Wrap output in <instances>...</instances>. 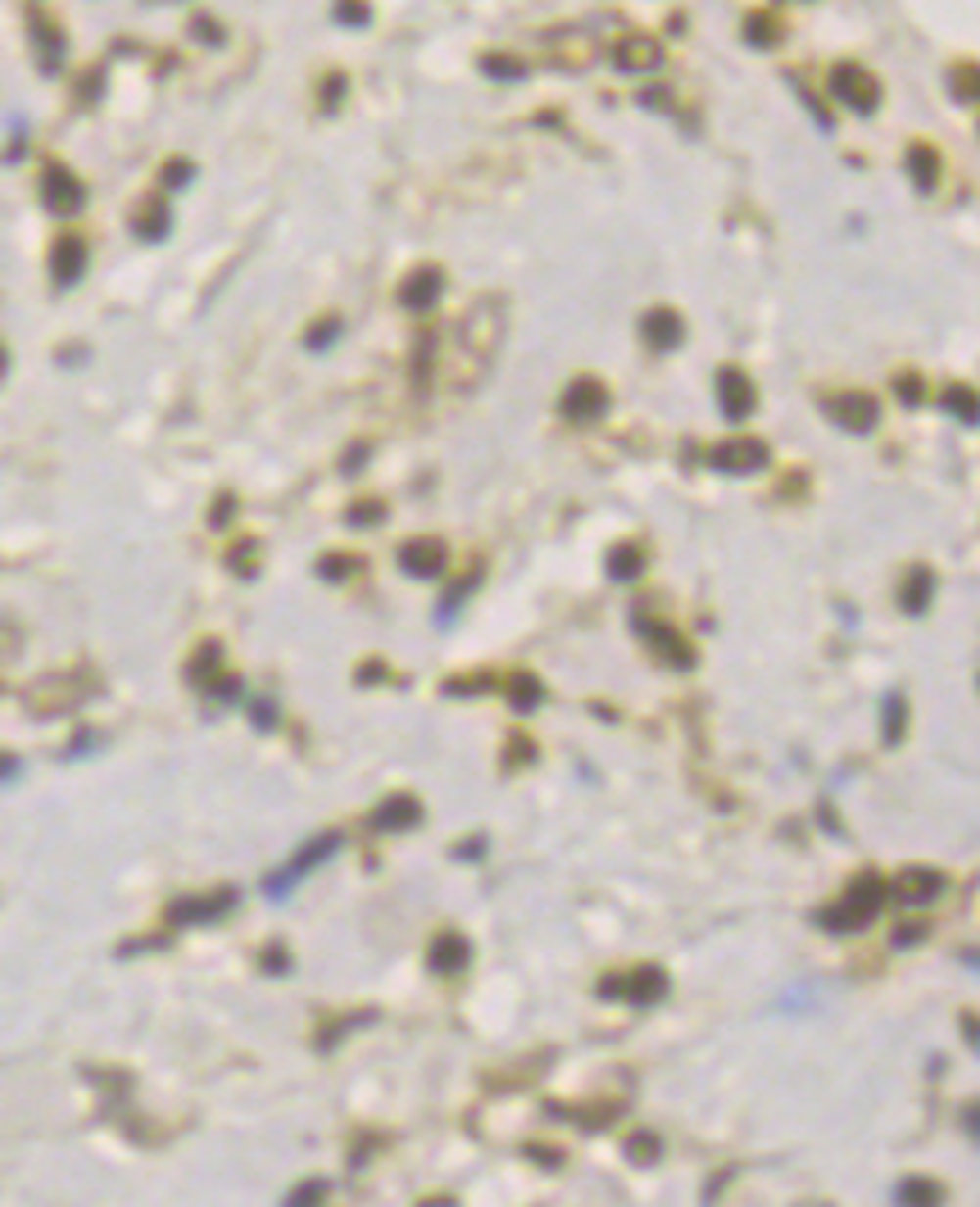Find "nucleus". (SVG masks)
I'll use <instances>...</instances> for the list:
<instances>
[{
	"mask_svg": "<svg viewBox=\"0 0 980 1207\" xmlns=\"http://www.w3.org/2000/svg\"><path fill=\"white\" fill-rule=\"evenodd\" d=\"M350 573H359V559H350V554H327V559L318 563V577H323V581H332V585L346 581Z\"/></svg>",
	"mask_w": 980,
	"mask_h": 1207,
	"instance_id": "37",
	"label": "nucleus"
},
{
	"mask_svg": "<svg viewBox=\"0 0 980 1207\" xmlns=\"http://www.w3.org/2000/svg\"><path fill=\"white\" fill-rule=\"evenodd\" d=\"M831 91L835 100H844L854 114H876L881 110V82H876V73H867V69H858V64H840L831 73Z\"/></svg>",
	"mask_w": 980,
	"mask_h": 1207,
	"instance_id": "3",
	"label": "nucleus"
},
{
	"mask_svg": "<svg viewBox=\"0 0 980 1207\" xmlns=\"http://www.w3.org/2000/svg\"><path fill=\"white\" fill-rule=\"evenodd\" d=\"M509 704H513V713H536L545 704V681L532 673H518L509 681Z\"/></svg>",
	"mask_w": 980,
	"mask_h": 1207,
	"instance_id": "24",
	"label": "nucleus"
},
{
	"mask_svg": "<svg viewBox=\"0 0 980 1207\" xmlns=\"http://www.w3.org/2000/svg\"><path fill=\"white\" fill-rule=\"evenodd\" d=\"M210 685H213V695H218V699H236V695H241V681H236V676H218V681H210Z\"/></svg>",
	"mask_w": 980,
	"mask_h": 1207,
	"instance_id": "49",
	"label": "nucleus"
},
{
	"mask_svg": "<svg viewBox=\"0 0 980 1207\" xmlns=\"http://www.w3.org/2000/svg\"><path fill=\"white\" fill-rule=\"evenodd\" d=\"M532 763H536V745L522 731H513L509 745H504V772H518V767H532Z\"/></svg>",
	"mask_w": 980,
	"mask_h": 1207,
	"instance_id": "32",
	"label": "nucleus"
},
{
	"mask_svg": "<svg viewBox=\"0 0 980 1207\" xmlns=\"http://www.w3.org/2000/svg\"><path fill=\"white\" fill-rule=\"evenodd\" d=\"M522 1153H527V1158H536L540 1167H549V1171H559L563 1162H568V1153H563V1148H545V1144H527Z\"/></svg>",
	"mask_w": 980,
	"mask_h": 1207,
	"instance_id": "42",
	"label": "nucleus"
},
{
	"mask_svg": "<svg viewBox=\"0 0 980 1207\" xmlns=\"http://www.w3.org/2000/svg\"><path fill=\"white\" fill-rule=\"evenodd\" d=\"M82 273H87V246L77 237L55 241V250H50V277H55V287H73Z\"/></svg>",
	"mask_w": 980,
	"mask_h": 1207,
	"instance_id": "19",
	"label": "nucleus"
},
{
	"mask_svg": "<svg viewBox=\"0 0 980 1207\" xmlns=\"http://www.w3.org/2000/svg\"><path fill=\"white\" fill-rule=\"evenodd\" d=\"M627 1158H631L635 1167H654V1162L663 1158V1139H658L654 1131H635L631 1139H627Z\"/></svg>",
	"mask_w": 980,
	"mask_h": 1207,
	"instance_id": "28",
	"label": "nucleus"
},
{
	"mask_svg": "<svg viewBox=\"0 0 980 1207\" xmlns=\"http://www.w3.org/2000/svg\"><path fill=\"white\" fill-rule=\"evenodd\" d=\"M881 908H885V876L863 871V876L849 885V895H844L840 904L817 912V926L821 931H831V935H858L881 917Z\"/></svg>",
	"mask_w": 980,
	"mask_h": 1207,
	"instance_id": "1",
	"label": "nucleus"
},
{
	"mask_svg": "<svg viewBox=\"0 0 980 1207\" xmlns=\"http://www.w3.org/2000/svg\"><path fill=\"white\" fill-rule=\"evenodd\" d=\"M236 908V890H213L205 899H177L168 908V921L173 926H205V921H218Z\"/></svg>",
	"mask_w": 980,
	"mask_h": 1207,
	"instance_id": "11",
	"label": "nucleus"
},
{
	"mask_svg": "<svg viewBox=\"0 0 980 1207\" xmlns=\"http://www.w3.org/2000/svg\"><path fill=\"white\" fill-rule=\"evenodd\" d=\"M273 722H277L273 699H259V704H255V726H259V731H273Z\"/></svg>",
	"mask_w": 980,
	"mask_h": 1207,
	"instance_id": "46",
	"label": "nucleus"
},
{
	"mask_svg": "<svg viewBox=\"0 0 980 1207\" xmlns=\"http://www.w3.org/2000/svg\"><path fill=\"white\" fill-rule=\"evenodd\" d=\"M341 91H346V77L336 73L332 82H327V91H323V105H327V110H336V100H341Z\"/></svg>",
	"mask_w": 980,
	"mask_h": 1207,
	"instance_id": "52",
	"label": "nucleus"
},
{
	"mask_svg": "<svg viewBox=\"0 0 980 1207\" xmlns=\"http://www.w3.org/2000/svg\"><path fill=\"white\" fill-rule=\"evenodd\" d=\"M826 418L849 436H867V432H876V423H881V404H876L867 391H849V395L826 399Z\"/></svg>",
	"mask_w": 980,
	"mask_h": 1207,
	"instance_id": "5",
	"label": "nucleus"
},
{
	"mask_svg": "<svg viewBox=\"0 0 980 1207\" xmlns=\"http://www.w3.org/2000/svg\"><path fill=\"white\" fill-rule=\"evenodd\" d=\"M631 631L640 635L649 649H654L658 663H668V668H677V673H690V668H695V649L685 645V640L672 631L668 623H654V618H631Z\"/></svg>",
	"mask_w": 980,
	"mask_h": 1207,
	"instance_id": "6",
	"label": "nucleus"
},
{
	"mask_svg": "<svg viewBox=\"0 0 980 1207\" xmlns=\"http://www.w3.org/2000/svg\"><path fill=\"white\" fill-rule=\"evenodd\" d=\"M422 821V804L413 795H391V799H382L373 809V817H368V826L373 831H382V835H399V831H413Z\"/></svg>",
	"mask_w": 980,
	"mask_h": 1207,
	"instance_id": "15",
	"label": "nucleus"
},
{
	"mask_svg": "<svg viewBox=\"0 0 980 1207\" xmlns=\"http://www.w3.org/2000/svg\"><path fill=\"white\" fill-rule=\"evenodd\" d=\"M41 200H46V209L55 213V218H73V213L82 209L87 191H82V182H77L69 168H50L46 182H41Z\"/></svg>",
	"mask_w": 980,
	"mask_h": 1207,
	"instance_id": "14",
	"label": "nucleus"
},
{
	"mask_svg": "<svg viewBox=\"0 0 980 1207\" xmlns=\"http://www.w3.org/2000/svg\"><path fill=\"white\" fill-rule=\"evenodd\" d=\"M917 940H926V926H899L894 931V949H912Z\"/></svg>",
	"mask_w": 980,
	"mask_h": 1207,
	"instance_id": "47",
	"label": "nucleus"
},
{
	"mask_svg": "<svg viewBox=\"0 0 980 1207\" xmlns=\"http://www.w3.org/2000/svg\"><path fill=\"white\" fill-rule=\"evenodd\" d=\"M441 296H445V273H441V268H432V263L399 282V304H404V309H413V313H427Z\"/></svg>",
	"mask_w": 980,
	"mask_h": 1207,
	"instance_id": "16",
	"label": "nucleus"
},
{
	"mask_svg": "<svg viewBox=\"0 0 980 1207\" xmlns=\"http://www.w3.org/2000/svg\"><path fill=\"white\" fill-rule=\"evenodd\" d=\"M563 418H572V423H595V418H604L608 413V387L599 382V377H577L568 391H563Z\"/></svg>",
	"mask_w": 980,
	"mask_h": 1207,
	"instance_id": "9",
	"label": "nucleus"
},
{
	"mask_svg": "<svg viewBox=\"0 0 980 1207\" xmlns=\"http://www.w3.org/2000/svg\"><path fill=\"white\" fill-rule=\"evenodd\" d=\"M745 41H749V46H758V50H771L776 41H785L781 19H776V14H768V10L745 14Z\"/></svg>",
	"mask_w": 980,
	"mask_h": 1207,
	"instance_id": "23",
	"label": "nucleus"
},
{
	"mask_svg": "<svg viewBox=\"0 0 980 1207\" xmlns=\"http://www.w3.org/2000/svg\"><path fill=\"white\" fill-rule=\"evenodd\" d=\"M768 463H771V449H768V441H758V436H731V441H722V445L708 449V468H713V473H726V477L763 473Z\"/></svg>",
	"mask_w": 980,
	"mask_h": 1207,
	"instance_id": "2",
	"label": "nucleus"
},
{
	"mask_svg": "<svg viewBox=\"0 0 980 1207\" xmlns=\"http://www.w3.org/2000/svg\"><path fill=\"white\" fill-rule=\"evenodd\" d=\"M323 1194H327V1181H309V1184H300V1189H291V1198H286V1203H296V1207L323 1203Z\"/></svg>",
	"mask_w": 980,
	"mask_h": 1207,
	"instance_id": "43",
	"label": "nucleus"
},
{
	"mask_svg": "<svg viewBox=\"0 0 980 1207\" xmlns=\"http://www.w3.org/2000/svg\"><path fill=\"white\" fill-rule=\"evenodd\" d=\"M227 518H232V499H218V509H213V527H223Z\"/></svg>",
	"mask_w": 980,
	"mask_h": 1207,
	"instance_id": "54",
	"label": "nucleus"
},
{
	"mask_svg": "<svg viewBox=\"0 0 980 1207\" xmlns=\"http://www.w3.org/2000/svg\"><path fill=\"white\" fill-rule=\"evenodd\" d=\"M754 404H758V391H754V382L745 377V368H718V409H722V418L745 423L749 413H754Z\"/></svg>",
	"mask_w": 980,
	"mask_h": 1207,
	"instance_id": "10",
	"label": "nucleus"
},
{
	"mask_svg": "<svg viewBox=\"0 0 980 1207\" xmlns=\"http://www.w3.org/2000/svg\"><path fill=\"white\" fill-rule=\"evenodd\" d=\"M904 168H908V177H912V187L917 191H935V182H940V155H935V146H926V141H912V146H908Z\"/></svg>",
	"mask_w": 980,
	"mask_h": 1207,
	"instance_id": "21",
	"label": "nucleus"
},
{
	"mask_svg": "<svg viewBox=\"0 0 980 1207\" xmlns=\"http://www.w3.org/2000/svg\"><path fill=\"white\" fill-rule=\"evenodd\" d=\"M944 409L954 413V418H962L967 427H976V391H971V387H949V391H944Z\"/></svg>",
	"mask_w": 980,
	"mask_h": 1207,
	"instance_id": "30",
	"label": "nucleus"
},
{
	"mask_svg": "<svg viewBox=\"0 0 980 1207\" xmlns=\"http://www.w3.org/2000/svg\"><path fill=\"white\" fill-rule=\"evenodd\" d=\"M908 731V699L899 695V690H890L881 704V740L885 745H899Z\"/></svg>",
	"mask_w": 980,
	"mask_h": 1207,
	"instance_id": "25",
	"label": "nucleus"
},
{
	"mask_svg": "<svg viewBox=\"0 0 980 1207\" xmlns=\"http://www.w3.org/2000/svg\"><path fill=\"white\" fill-rule=\"evenodd\" d=\"M368 1021H377V1012H373V1008H368V1012H354V1017L332 1021V1026H327V1031L318 1035V1048H323V1053H327V1048H332L336 1040H341V1035H350V1031H354V1026H368Z\"/></svg>",
	"mask_w": 980,
	"mask_h": 1207,
	"instance_id": "34",
	"label": "nucleus"
},
{
	"mask_svg": "<svg viewBox=\"0 0 980 1207\" xmlns=\"http://www.w3.org/2000/svg\"><path fill=\"white\" fill-rule=\"evenodd\" d=\"M940 890H944V871H935V867H904L894 881H885V899L904 904V908L931 904Z\"/></svg>",
	"mask_w": 980,
	"mask_h": 1207,
	"instance_id": "7",
	"label": "nucleus"
},
{
	"mask_svg": "<svg viewBox=\"0 0 980 1207\" xmlns=\"http://www.w3.org/2000/svg\"><path fill=\"white\" fill-rule=\"evenodd\" d=\"M894 395L904 399L908 409H917L921 399H926V382H921L917 373H904V377H894Z\"/></svg>",
	"mask_w": 980,
	"mask_h": 1207,
	"instance_id": "39",
	"label": "nucleus"
},
{
	"mask_svg": "<svg viewBox=\"0 0 980 1207\" xmlns=\"http://www.w3.org/2000/svg\"><path fill=\"white\" fill-rule=\"evenodd\" d=\"M482 69L486 77H499V82H522V77L532 73L522 60H513V55H482Z\"/></svg>",
	"mask_w": 980,
	"mask_h": 1207,
	"instance_id": "29",
	"label": "nucleus"
},
{
	"mask_svg": "<svg viewBox=\"0 0 980 1207\" xmlns=\"http://www.w3.org/2000/svg\"><path fill=\"white\" fill-rule=\"evenodd\" d=\"M336 337H341V318H323V323H318L309 337H304V346H309V349H327Z\"/></svg>",
	"mask_w": 980,
	"mask_h": 1207,
	"instance_id": "41",
	"label": "nucleus"
},
{
	"mask_svg": "<svg viewBox=\"0 0 980 1207\" xmlns=\"http://www.w3.org/2000/svg\"><path fill=\"white\" fill-rule=\"evenodd\" d=\"M931 595H935V573H931V568H908L904 585H899V609H904L908 618H921V613L931 609Z\"/></svg>",
	"mask_w": 980,
	"mask_h": 1207,
	"instance_id": "20",
	"label": "nucleus"
},
{
	"mask_svg": "<svg viewBox=\"0 0 980 1207\" xmlns=\"http://www.w3.org/2000/svg\"><path fill=\"white\" fill-rule=\"evenodd\" d=\"M137 237H141V241H160V237H168V209H160V205H150V209L137 218Z\"/></svg>",
	"mask_w": 980,
	"mask_h": 1207,
	"instance_id": "36",
	"label": "nucleus"
},
{
	"mask_svg": "<svg viewBox=\"0 0 980 1207\" xmlns=\"http://www.w3.org/2000/svg\"><path fill=\"white\" fill-rule=\"evenodd\" d=\"M954 73H957L954 77V91L967 100V105H976V69L967 64V69H954Z\"/></svg>",
	"mask_w": 980,
	"mask_h": 1207,
	"instance_id": "44",
	"label": "nucleus"
},
{
	"mask_svg": "<svg viewBox=\"0 0 980 1207\" xmlns=\"http://www.w3.org/2000/svg\"><path fill=\"white\" fill-rule=\"evenodd\" d=\"M468 958H472V945L454 931L436 935L432 945H427V971H432V976H459V971L468 967Z\"/></svg>",
	"mask_w": 980,
	"mask_h": 1207,
	"instance_id": "18",
	"label": "nucleus"
},
{
	"mask_svg": "<svg viewBox=\"0 0 980 1207\" xmlns=\"http://www.w3.org/2000/svg\"><path fill=\"white\" fill-rule=\"evenodd\" d=\"M5 363H10V359H5V349H0V377H5Z\"/></svg>",
	"mask_w": 980,
	"mask_h": 1207,
	"instance_id": "58",
	"label": "nucleus"
},
{
	"mask_svg": "<svg viewBox=\"0 0 980 1207\" xmlns=\"http://www.w3.org/2000/svg\"><path fill=\"white\" fill-rule=\"evenodd\" d=\"M346 523H350V527H377V523H386V504H382V499H363V504H354V509L346 513Z\"/></svg>",
	"mask_w": 980,
	"mask_h": 1207,
	"instance_id": "38",
	"label": "nucleus"
},
{
	"mask_svg": "<svg viewBox=\"0 0 980 1207\" xmlns=\"http://www.w3.org/2000/svg\"><path fill=\"white\" fill-rule=\"evenodd\" d=\"M263 967H268V971H286V967H291V962H286V949L282 945L268 949V953H263Z\"/></svg>",
	"mask_w": 980,
	"mask_h": 1207,
	"instance_id": "51",
	"label": "nucleus"
},
{
	"mask_svg": "<svg viewBox=\"0 0 980 1207\" xmlns=\"http://www.w3.org/2000/svg\"><path fill=\"white\" fill-rule=\"evenodd\" d=\"M477 581H482V573H468V577H463V581L454 585L445 599H441V609H436V623L445 627V623H449V613H459V604L472 595V590H477Z\"/></svg>",
	"mask_w": 980,
	"mask_h": 1207,
	"instance_id": "33",
	"label": "nucleus"
},
{
	"mask_svg": "<svg viewBox=\"0 0 980 1207\" xmlns=\"http://www.w3.org/2000/svg\"><path fill=\"white\" fill-rule=\"evenodd\" d=\"M618 1103H608V1108H559V1103H549V1117H568V1121H582V1131H604L608 1121L618 1117Z\"/></svg>",
	"mask_w": 980,
	"mask_h": 1207,
	"instance_id": "27",
	"label": "nucleus"
},
{
	"mask_svg": "<svg viewBox=\"0 0 980 1207\" xmlns=\"http://www.w3.org/2000/svg\"><path fill=\"white\" fill-rule=\"evenodd\" d=\"M445 695H486V690H495V676L490 673H477V676H449L445 685H441Z\"/></svg>",
	"mask_w": 980,
	"mask_h": 1207,
	"instance_id": "35",
	"label": "nucleus"
},
{
	"mask_svg": "<svg viewBox=\"0 0 980 1207\" xmlns=\"http://www.w3.org/2000/svg\"><path fill=\"white\" fill-rule=\"evenodd\" d=\"M613 64H618V73H627V77L654 73L658 64H663V46H658L654 37H645V32H631V37H622L618 46H613Z\"/></svg>",
	"mask_w": 980,
	"mask_h": 1207,
	"instance_id": "12",
	"label": "nucleus"
},
{
	"mask_svg": "<svg viewBox=\"0 0 980 1207\" xmlns=\"http://www.w3.org/2000/svg\"><path fill=\"white\" fill-rule=\"evenodd\" d=\"M218 663H223V649L210 640V645H200L196 659L187 663V676H191V681H200V685H210V676H213V668H218Z\"/></svg>",
	"mask_w": 980,
	"mask_h": 1207,
	"instance_id": "31",
	"label": "nucleus"
},
{
	"mask_svg": "<svg viewBox=\"0 0 980 1207\" xmlns=\"http://www.w3.org/2000/svg\"><path fill=\"white\" fill-rule=\"evenodd\" d=\"M336 849H341V835H336V831H327V835H318V840H309V845L300 849L296 859L286 862V867L277 871V876H268V885H263V890H268V895H273V899H282L286 890H291V885H296V881H304V876H309V871L318 867V862H327V859H332Z\"/></svg>",
	"mask_w": 980,
	"mask_h": 1207,
	"instance_id": "4",
	"label": "nucleus"
},
{
	"mask_svg": "<svg viewBox=\"0 0 980 1207\" xmlns=\"http://www.w3.org/2000/svg\"><path fill=\"white\" fill-rule=\"evenodd\" d=\"M486 854V835H472L463 849H454V859H482Z\"/></svg>",
	"mask_w": 980,
	"mask_h": 1207,
	"instance_id": "50",
	"label": "nucleus"
},
{
	"mask_svg": "<svg viewBox=\"0 0 980 1207\" xmlns=\"http://www.w3.org/2000/svg\"><path fill=\"white\" fill-rule=\"evenodd\" d=\"M640 337H645V346L654 354H668V349H677L685 341V318L677 309H649L640 318Z\"/></svg>",
	"mask_w": 980,
	"mask_h": 1207,
	"instance_id": "17",
	"label": "nucleus"
},
{
	"mask_svg": "<svg viewBox=\"0 0 980 1207\" xmlns=\"http://www.w3.org/2000/svg\"><path fill=\"white\" fill-rule=\"evenodd\" d=\"M894 1198L899 1203H908V1207H935L944 1198V1189L935 1181H921V1176H908L899 1189H894Z\"/></svg>",
	"mask_w": 980,
	"mask_h": 1207,
	"instance_id": "26",
	"label": "nucleus"
},
{
	"mask_svg": "<svg viewBox=\"0 0 980 1207\" xmlns=\"http://www.w3.org/2000/svg\"><path fill=\"white\" fill-rule=\"evenodd\" d=\"M962 1121H967V1135H971V1139H976V1131H980V1126H976V1103H971V1108H967V1117H962Z\"/></svg>",
	"mask_w": 980,
	"mask_h": 1207,
	"instance_id": "56",
	"label": "nucleus"
},
{
	"mask_svg": "<svg viewBox=\"0 0 980 1207\" xmlns=\"http://www.w3.org/2000/svg\"><path fill=\"white\" fill-rule=\"evenodd\" d=\"M187 177H191V163H182V160L163 168V182H168V187H187Z\"/></svg>",
	"mask_w": 980,
	"mask_h": 1207,
	"instance_id": "48",
	"label": "nucleus"
},
{
	"mask_svg": "<svg viewBox=\"0 0 980 1207\" xmlns=\"http://www.w3.org/2000/svg\"><path fill=\"white\" fill-rule=\"evenodd\" d=\"M363 459H368V445H354V449H350V454H346V473H354V468H359Z\"/></svg>",
	"mask_w": 980,
	"mask_h": 1207,
	"instance_id": "53",
	"label": "nucleus"
},
{
	"mask_svg": "<svg viewBox=\"0 0 980 1207\" xmlns=\"http://www.w3.org/2000/svg\"><path fill=\"white\" fill-rule=\"evenodd\" d=\"M604 573H608V581H618V585L635 581V577L645 573V554H640V549H635L631 540H622V545H613V549H608Z\"/></svg>",
	"mask_w": 980,
	"mask_h": 1207,
	"instance_id": "22",
	"label": "nucleus"
},
{
	"mask_svg": "<svg viewBox=\"0 0 980 1207\" xmlns=\"http://www.w3.org/2000/svg\"><path fill=\"white\" fill-rule=\"evenodd\" d=\"M962 1031H967V1045L976 1048V1040H980V1035H976V1017H971V1012H967V1017H962Z\"/></svg>",
	"mask_w": 980,
	"mask_h": 1207,
	"instance_id": "55",
	"label": "nucleus"
},
{
	"mask_svg": "<svg viewBox=\"0 0 980 1207\" xmlns=\"http://www.w3.org/2000/svg\"><path fill=\"white\" fill-rule=\"evenodd\" d=\"M354 681H359V685H377V681H391V673H386L382 659H368L359 673H354Z\"/></svg>",
	"mask_w": 980,
	"mask_h": 1207,
	"instance_id": "45",
	"label": "nucleus"
},
{
	"mask_svg": "<svg viewBox=\"0 0 980 1207\" xmlns=\"http://www.w3.org/2000/svg\"><path fill=\"white\" fill-rule=\"evenodd\" d=\"M672 981L668 971L654 967V962H645V967H635L631 976H622V998L627 1003H635V1008H658L663 998H668Z\"/></svg>",
	"mask_w": 980,
	"mask_h": 1207,
	"instance_id": "13",
	"label": "nucleus"
},
{
	"mask_svg": "<svg viewBox=\"0 0 980 1207\" xmlns=\"http://www.w3.org/2000/svg\"><path fill=\"white\" fill-rule=\"evenodd\" d=\"M336 19H341L346 27H368L373 10H368L363 0H336Z\"/></svg>",
	"mask_w": 980,
	"mask_h": 1207,
	"instance_id": "40",
	"label": "nucleus"
},
{
	"mask_svg": "<svg viewBox=\"0 0 980 1207\" xmlns=\"http://www.w3.org/2000/svg\"><path fill=\"white\" fill-rule=\"evenodd\" d=\"M14 772H19V763H14V759H5V754H0V776H14Z\"/></svg>",
	"mask_w": 980,
	"mask_h": 1207,
	"instance_id": "57",
	"label": "nucleus"
},
{
	"mask_svg": "<svg viewBox=\"0 0 980 1207\" xmlns=\"http://www.w3.org/2000/svg\"><path fill=\"white\" fill-rule=\"evenodd\" d=\"M399 573L404 577H418V581H432V577L445 573L449 563V549L436 540V535H422V540H404L399 545Z\"/></svg>",
	"mask_w": 980,
	"mask_h": 1207,
	"instance_id": "8",
	"label": "nucleus"
}]
</instances>
